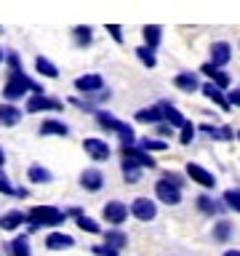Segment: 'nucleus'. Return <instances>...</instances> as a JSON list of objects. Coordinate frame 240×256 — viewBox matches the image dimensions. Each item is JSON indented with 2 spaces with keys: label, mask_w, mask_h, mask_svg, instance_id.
I'll use <instances>...</instances> for the list:
<instances>
[{
  "label": "nucleus",
  "mask_w": 240,
  "mask_h": 256,
  "mask_svg": "<svg viewBox=\"0 0 240 256\" xmlns=\"http://www.w3.org/2000/svg\"><path fill=\"white\" fill-rule=\"evenodd\" d=\"M27 91H32V94H43V88L32 83V80L24 75L19 67L11 70V75H8L6 86H3V96H6L8 102H16V99H22V96L27 94Z\"/></svg>",
  "instance_id": "obj_1"
},
{
  "label": "nucleus",
  "mask_w": 240,
  "mask_h": 256,
  "mask_svg": "<svg viewBox=\"0 0 240 256\" xmlns=\"http://www.w3.org/2000/svg\"><path fill=\"white\" fill-rule=\"evenodd\" d=\"M30 230H40V227H56V224L67 222V211H62V208L56 206H35L30 208Z\"/></svg>",
  "instance_id": "obj_2"
},
{
  "label": "nucleus",
  "mask_w": 240,
  "mask_h": 256,
  "mask_svg": "<svg viewBox=\"0 0 240 256\" xmlns=\"http://www.w3.org/2000/svg\"><path fill=\"white\" fill-rule=\"evenodd\" d=\"M96 120H99L102 128H107V131H115V134L120 136V142H123V147H126V144H136L134 128L128 126V123H123V120L112 118L110 112H96Z\"/></svg>",
  "instance_id": "obj_3"
},
{
  "label": "nucleus",
  "mask_w": 240,
  "mask_h": 256,
  "mask_svg": "<svg viewBox=\"0 0 240 256\" xmlns=\"http://www.w3.org/2000/svg\"><path fill=\"white\" fill-rule=\"evenodd\" d=\"M155 198L166 206H179L182 203V184H176V182L168 179V176H163V179L155 184Z\"/></svg>",
  "instance_id": "obj_4"
},
{
  "label": "nucleus",
  "mask_w": 240,
  "mask_h": 256,
  "mask_svg": "<svg viewBox=\"0 0 240 256\" xmlns=\"http://www.w3.org/2000/svg\"><path fill=\"white\" fill-rule=\"evenodd\" d=\"M128 214H131V208H128L126 203H120V200H110V203L102 208L104 222L112 224V227H120V224L128 219Z\"/></svg>",
  "instance_id": "obj_5"
},
{
  "label": "nucleus",
  "mask_w": 240,
  "mask_h": 256,
  "mask_svg": "<svg viewBox=\"0 0 240 256\" xmlns=\"http://www.w3.org/2000/svg\"><path fill=\"white\" fill-rule=\"evenodd\" d=\"M131 216H134V219H139V222H152V219L158 216L155 200H150V198H136L134 203H131Z\"/></svg>",
  "instance_id": "obj_6"
},
{
  "label": "nucleus",
  "mask_w": 240,
  "mask_h": 256,
  "mask_svg": "<svg viewBox=\"0 0 240 256\" xmlns=\"http://www.w3.org/2000/svg\"><path fill=\"white\" fill-rule=\"evenodd\" d=\"M187 176L192 182H198L200 187H206V190H214L216 187V176L211 171H206L203 166H198V163H187Z\"/></svg>",
  "instance_id": "obj_7"
},
{
  "label": "nucleus",
  "mask_w": 240,
  "mask_h": 256,
  "mask_svg": "<svg viewBox=\"0 0 240 256\" xmlns=\"http://www.w3.org/2000/svg\"><path fill=\"white\" fill-rule=\"evenodd\" d=\"M83 150H86V155L91 158V160H110V144L107 142H102V139H86L83 142Z\"/></svg>",
  "instance_id": "obj_8"
},
{
  "label": "nucleus",
  "mask_w": 240,
  "mask_h": 256,
  "mask_svg": "<svg viewBox=\"0 0 240 256\" xmlns=\"http://www.w3.org/2000/svg\"><path fill=\"white\" fill-rule=\"evenodd\" d=\"M75 88L80 94L91 96L96 91H104V80H102V75H80V78H75Z\"/></svg>",
  "instance_id": "obj_9"
},
{
  "label": "nucleus",
  "mask_w": 240,
  "mask_h": 256,
  "mask_svg": "<svg viewBox=\"0 0 240 256\" xmlns=\"http://www.w3.org/2000/svg\"><path fill=\"white\" fill-rule=\"evenodd\" d=\"M200 91H203V96H206L208 102H214L216 107H222V110H230V99L224 96V88H222V86H216L214 80H208V83H206L203 88H200Z\"/></svg>",
  "instance_id": "obj_10"
},
{
  "label": "nucleus",
  "mask_w": 240,
  "mask_h": 256,
  "mask_svg": "<svg viewBox=\"0 0 240 256\" xmlns=\"http://www.w3.org/2000/svg\"><path fill=\"white\" fill-rule=\"evenodd\" d=\"M80 187L88 190V192H99L104 187V174L99 168H86V171L80 174Z\"/></svg>",
  "instance_id": "obj_11"
},
{
  "label": "nucleus",
  "mask_w": 240,
  "mask_h": 256,
  "mask_svg": "<svg viewBox=\"0 0 240 256\" xmlns=\"http://www.w3.org/2000/svg\"><path fill=\"white\" fill-rule=\"evenodd\" d=\"M72 246H75V238L67 235V232H51V235H46L48 251H64V248H72Z\"/></svg>",
  "instance_id": "obj_12"
},
{
  "label": "nucleus",
  "mask_w": 240,
  "mask_h": 256,
  "mask_svg": "<svg viewBox=\"0 0 240 256\" xmlns=\"http://www.w3.org/2000/svg\"><path fill=\"white\" fill-rule=\"evenodd\" d=\"M59 107H62V102L48 99L46 94H35L27 102V112H48V110H59Z\"/></svg>",
  "instance_id": "obj_13"
},
{
  "label": "nucleus",
  "mask_w": 240,
  "mask_h": 256,
  "mask_svg": "<svg viewBox=\"0 0 240 256\" xmlns=\"http://www.w3.org/2000/svg\"><path fill=\"white\" fill-rule=\"evenodd\" d=\"M30 222V214H22V211H8L0 216V230H6V232H14V230H19L22 224H27Z\"/></svg>",
  "instance_id": "obj_14"
},
{
  "label": "nucleus",
  "mask_w": 240,
  "mask_h": 256,
  "mask_svg": "<svg viewBox=\"0 0 240 256\" xmlns=\"http://www.w3.org/2000/svg\"><path fill=\"white\" fill-rule=\"evenodd\" d=\"M123 158L134 160V163H139V166H144V168H155V160H152L142 147H134V144H126V147H123Z\"/></svg>",
  "instance_id": "obj_15"
},
{
  "label": "nucleus",
  "mask_w": 240,
  "mask_h": 256,
  "mask_svg": "<svg viewBox=\"0 0 240 256\" xmlns=\"http://www.w3.org/2000/svg\"><path fill=\"white\" fill-rule=\"evenodd\" d=\"M232 59V48L230 43H224V40H216V43L211 46V64H216V67H224Z\"/></svg>",
  "instance_id": "obj_16"
},
{
  "label": "nucleus",
  "mask_w": 240,
  "mask_h": 256,
  "mask_svg": "<svg viewBox=\"0 0 240 256\" xmlns=\"http://www.w3.org/2000/svg\"><path fill=\"white\" fill-rule=\"evenodd\" d=\"M174 86L184 94H192V91H200V83H198V75L195 72H179L174 78Z\"/></svg>",
  "instance_id": "obj_17"
},
{
  "label": "nucleus",
  "mask_w": 240,
  "mask_h": 256,
  "mask_svg": "<svg viewBox=\"0 0 240 256\" xmlns=\"http://www.w3.org/2000/svg\"><path fill=\"white\" fill-rule=\"evenodd\" d=\"M27 179H30L32 184H51V182H54V174L48 171L46 166L35 163V166H30V168H27Z\"/></svg>",
  "instance_id": "obj_18"
},
{
  "label": "nucleus",
  "mask_w": 240,
  "mask_h": 256,
  "mask_svg": "<svg viewBox=\"0 0 240 256\" xmlns=\"http://www.w3.org/2000/svg\"><path fill=\"white\" fill-rule=\"evenodd\" d=\"M136 120H139V123H160V120H166L163 107H160V104H155V107H144V110L136 112Z\"/></svg>",
  "instance_id": "obj_19"
},
{
  "label": "nucleus",
  "mask_w": 240,
  "mask_h": 256,
  "mask_svg": "<svg viewBox=\"0 0 240 256\" xmlns=\"http://www.w3.org/2000/svg\"><path fill=\"white\" fill-rule=\"evenodd\" d=\"M40 134H43V136H67L70 134V126L62 123V120H43Z\"/></svg>",
  "instance_id": "obj_20"
},
{
  "label": "nucleus",
  "mask_w": 240,
  "mask_h": 256,
  "mask_svg": "<svg viewBox=\"0 0 240 256\" xmlns=\"http://www.w3.org/2000/svg\"><path fill=\"white\" fill-rule=\"evenodd\" d=\"M22 120V110L14 104H0V126H16Z\"/></svg>",
  "instance_id": "obj_21"
},
{
  "label": "nucleus",
  "mask_w": 240,
  "mask_h": 256,
  "mask_svg": "<svg viewBox=\"0 0 240 256\" xmlns=\"http://www.w3.org/2000/svg\"><path fill=\"white\" fill-rule=\"evenodd\" d=\"M200 131H206L211 139L216 142H230V139H235V131L227 126H200Z\"/></svg>",
  "instance_id": "obj_22"
},
{
  "label": "nucleus",
  "mask_w": 240,
  "mask_h": 256,
  "mask_svg": "<svg viewBox=\"0 0 240 256\" xmlns=\"http://www.w3.org/2000/svg\"><path fill=\"white\" fill-rule=\"evenodd\" d=\"M211 238H214V243H227V240L232 238V222L230 219H219L214 224Z\"/></svg>",
  "instance_id": "obj_23"
},
{
  "label": "nucleus",
  "mask_w": 240,
  "mask_h": 256,
  "mask_svg": "<svg viewBox=\"0 0 240 256\" xmlns=\"http://www.w3.org/2000/svg\"><path fill=\"white\" fill-rule=\"evenodd\" d=\"M200 70H203V72H206V75L214 80L216 86H222V88H227V86H230V75H227V72H222L219 67H216V64H211V62H208V64H203Z\"/></svg>",
  "instance_id": "obj_24"
},
{
  "label": "nucleus",
  "mask_w": 240,
  "mask_h": 256,
  "mask_svg": "<svg viewBox=\"0 0 240 256\" xmlns=\"http://www.w3.org/2000/svg\"><path fill=\"white\" fill-rule=\"evenodd\" d=\"M11 256H32V248H30V238L27 235H16L8 246Z\"/></svg>",
  "instance_id": "obj_25"
},
{
  "label": "nucleus",
  "mask_w": 240,
  "mask_h": 256,
  "mask_svg": "<svg viewBox=\"0 0 240 256\" xmlns=\"http://www.w3.org/2000/svg\"><path fill=\"white\" fill-rule=\"evenodd\" d=\"M142 168H144V166H139V163H134V160L123 158V179H126L128 184H136V182L142 179Z\"/></svg>",
  "instance_id": "obj_26"
},
{
  "label": "nucleus",
  "mask_w": 240,
  "mask_h": 256,
  "mask_svg": "<svg viewBox=\"0 0 240 256\" xmlns=\"http://www.w3.org/2000/svg\"><path fill=\"white\" fill-rule=\"evenodd\" d=\"M160 107H163V115H166V123L171 126V128H182L184 123H187V120H184V115L179 110L174 107V104H160Z\"/></svg>",
  "instance_id": "obj_27"
},
{
  "label": "nucleus",
  "mask_w": 240,
  "mask_h": 256,
  "mask_svg": "<svg viewBox=\"0 0 240 256\" xmlns=\"http://www.w3.org/2000/svg\"><path fill=\"white\" fill-rule=\"evenodd\" d=\"M142 35H144V46L158 48V46H160V40H163V30H160L158 24H150V27H144V30H142Z\"/></svg>",
  "instance_id": "obj_28"
},
{
  "label": "nucleus",
  "mask_w": 240,
  "mask_h": 256,
  "mask_svg": "<svg viewBox=\"0 0 240 256\" xmlns=\"http://www.w3.org/2000/svg\"><path fill=\"white\" fill-rule=\"evenodd\" d=\"M35 70L40 72V75H43V78H59V70H56V64L51 62V59H46V56H38V59H35Z\"/></svg>",
  "instance_id": "obj_29"
},
{
  "label": "nucleus",
  "mask_w": 240,
  "mask_h": 256,
  "mask_svg": "<svg viewBox=\"0 0 240 256\" xmlns=\"http://www.w3.org/2000/svg\"><path fill=\"white\" fill-rule=\"evenodd\" d=\"M104 243L112 246V248H118V251H123V248L128 246V235H126V232H120V230H107Z\"/></svg>",
  "instance_id": "obj_30"
},
{
  "label": "nucleus",
  "mask_w": 240,
  "mask_h": 256,
  "mask_svg": "<svg viewBox=\"0 0 240 256\" xmlns=\"http://www.w3.org/2000/svg\"><path fill=\"white\" fill-rule=\"evenodd\" d=\"M136 56H139V62L144 64L147 70L152 67H158V56H155V48H150V46H139L136 48Z\"/></svg>",
  "instance_id": "obj_31"
},
{
  "label": "nucleus",
  "mask_w": 240,
  "mask_h": 256,
  "mask_svg": "<svg viewBox=\"0 0 240 256\" xmlns=\"http://www.w3.org/2000/svg\"><path fill=\"white\" fill-rule=\"evenodd\" d=\"M224 206H227V203H216V200L208 198V195H200L198 198V208L203 214H219V211H224Z\"/></svg>",
  "instance_id": "obj_32"
},
{
  "label": "nucleus",
  "mask_w": 240,
  "mask_h": 256,
  "mask_svg": "<svg viewBox=\"0 0 240 256\" xmlns=\"http://www.w3.org/2000/svg\"><path fill=\"white\" fill-rule=\"evenodd\" d=\"M75 222H78V227L83 230V232H88V235H99V232H102L99 222H96V219H91V216H86V214H80Z\"/></svg>",
  "instance_id": "obj_33"
},
{
  "label": "nucleus",
  "mask_w": 240,
  "mask_h": 256,
  "mask_svg": "<svg viewBox=\"0 0 240 256\" xmlns=\"http://www.w3.org/2000/svg\"><path fill=\"white\" fill-rule=\"evenodd\" d=\"M72 38H75V43H78V46H83V48H86V46L94 40V32L88 30V27H75V30H72Z\"/></svg>",
  "instance_id": "obj_34"
},
{
  "label": "nucleus",
  "mask_w": 240,
  "mask_h": 256,
  "mask_svg": "<svg viewBox=\"0 0 240 256\" xmlns=\"http://www.w3.org/2000/svg\"><path fill=\"white\" fill-rule=\"evenodd\" d=\"M224 203H227V208H232L235 214H240V190H227L224 192Z\"/></svg>",
  "instance_id": "obj_35"
},
{
  "label": "nucleus",
  "mask_w": 240,
  "mask_h": 256,
  "mask_svg": "<svg viewBox=\"0 0 240 256\" xmlns=\"http://www.w3.org/2000/svg\"><path fill=\"white\" fill-rule=\"evenodd\" d=\"M139 147H142V150H150V152H158V150H166L168 144H166L163 139H150V136H147V139L139 142Z\"/></svg>",
  "instance_id": "obj_36"
},
{
  "label": "nucleus",
  "mask_w": 240,
  "mask_h": 256,
  "mask_svg": "<svg viewBox=\"0 0 240 256\" xmlns=\"http://www.w3.org/2000/svg\"><path fill=\"white\" fill-rule=\"evenodd\" d=\"M192 139H195V126H192L190 120H187V123L182 126V136H179V142H182V144H190Z\"/></svg>",
  "instance_id": "obj_37"
},
{
  "label": "nucleus",
  "mask_w": 240,
  "mask_h": 256,
  "mask_svg": "<svg viewBox=\"0 0 240 256\" xmlns=\"http://www.w3.org/2000/svg\"><path fill=\"white\" fill-rule=\"evenodd\" d=\"M0 195H16L14 184L8 182V176L3 174V168H0Z\"/></svg>",
  "instance_id": "obj_38"
},
{
  "label": "nucleus",
  "mask_w": 240,
  "mask_h": 256,
  "mask_svg": "<svg viewBox=\"0 0 240 256\" xmlns=\"http://www.w3.org/2000/svg\"><path fill=\"white\" fill-rule=\"evenodd\" d=\"M94 254H96V256H120V251H118V248H112V246H107V243H102V246H94Z\"/></svg>",
  "instance_id": "obj_39"
},
{
  "label": "nucleus",
  "mask_w": 240,
  "mask_h": 256,
  "mask_svg": "<svg viewBox=\"0 0 240 256\" xmlns=\"http://www.w3.org/2000/svg\"><path fill=\"white\" fill-rule=\"evenodd\" d=\"M107 32L112 35V40H115V43H123V32H120L118 24H107Z\"/></svg>",
  "instance_id": "obj_40"
},
{
  "label": "nucleus",
  "mask_w": 240,
  "mask_h": 256,
  "mask_svg": "<svg viewBox=\"0 0 240 256\" xmlns=\"http://www.w3.org/2000/svg\"><path fill=\"white\" fill-rule=\"evenodd\" d=\"M227 99H230V104H235V107H240V88H235V91H230V94H227Z\"/></svg>",
  "instance_id": "obj_41"
},
{
  "label": "nucleus",
  "mask_w": 240,
  "mask_h": 256,
  "mask_svg": "<svg viewBox=\"0 0 240 256\" xmlns=\"http://www.w3.org/2000/svg\"><path fill=\"white\" fill-rule=\"evenodd\" d=\"M158 134H160V136H171V128H168V126H160Z\"/></svg>",
  "instance_id": "obj_42"
},
{
  "label": "nucleus",
  "mask_w": 240,
  "mask_h": 256,
  "mask_svg": "<svg viewBox=\"0 0 240 256\" xmlns=\"http://www.w3.org/2000/svg\"><path fill=\"white\" fill-rule=\"evenodd\" d=\"M27 195H30V192L24 190V187H19V190H16V198H27Z\"/></svg>",
  "instance_id": "obj_43"
},
{
  "label": "nucleus",
  "mask_w": 240,
  "mask_h": 256,
  "mask_svg": "<svg viewBox=\"0 0 240 256\" xmlns=\"http://www.w3.org/2000/svg\"><path fill=\"white\" fill-rule=\"evenodd\" d=\"M6 166V152H3V147H0V168Z\"/></svg>",
  "instance_id": "obj_44"
},
{
  "label": "nucleus",
  "mask_w": 240,
  "mask_h": 256,
  "mask_svg": "<svg viewBox=\"0 0 240 256\" xmlns=\"http://www.w3.org/2000/svg\"><path fill=\"white\" fill-rule=\"evenodd\" d=\"M224 256H240V251H224Z\"/></svg>",
  "instance_id": "obj_45"
},
{
  "label": "nucleus",
  "mask_w": 240,
  "mask_h": 256,
  "mask_svg": "<svg viewBox=\"0 0 240 256\" xmlns=\"http://www.w3.org/2000/svg\"><path fill=\"white\" fill-rule=\"evenodd\" d=\"M6 59V54H3V48H0V62H3Z\"/></svg>",
  "instance_id": "obj_46"
},
{
  "label": "nucleus",
  "mask_w": 240,
  "mask_h": 256,
  "mask_svg": "<svg viewBox=\"0 0 240 256\" xmlns=\"http://www.w3.org/2000/svg\"><path fill=\"white\" fill-rule=\"evenodd\" d=\"M238 139H240V131H238Z\"/></svg>",
  "instance_id": "obj_47"
}]
</instances>
